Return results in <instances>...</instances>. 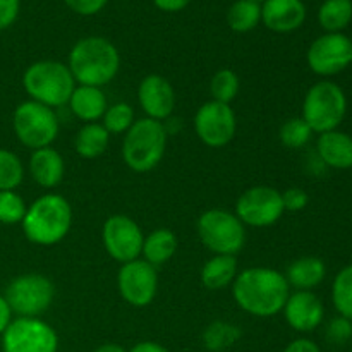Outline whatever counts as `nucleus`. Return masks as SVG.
Returning a JSON list of instances; mask_svg holds the SVG:
<instances>
[{
  "instance_id": "nucleus-1",
  "label": "nucleus",
  "mask_w": 352,
  "mask_h": 352,
  "mask_svg": "<svg viewBox=\"0 0 352 352\" xmlns=\"http://www.w3.org/2000/svg\"><path fill=\"white\" fill-rule=\"evenodd\" d=\"M237 306L248 315L270 318L284 309L291 285L284 274L267 267H251L239 272L232 282Z\"/></svg>"
},
{
  "instance_id": "nucleus-2",
  "label": "nucleus",
  "mask_w": 352,
  "mask_h": 352,
  "mask_svg": "<svg viewBox=\"0 0 352 352\" xmlns=\"http://www.w3.org/2000/svg\"><path fill=\"white\" fill-rule=\"evenodd\" d=\"M67 67L76 82L102 88L119 72L120 55L116 45L107 38L88 36L72 47Z\"/></svg>"
},
{
  "instance_id": "nucleus-3",
  "label": "nucleus",
  "mask_w": 352,
  "mask_h": 352,
  "mask_svg": "<svg viewBox=\"0 0 352 352\" xmlns=\"http://www.w3.org/2000/svg\"><path fill=\"white\" fill-rule=\"evenodd\" d=\"M21 226L30 243L54 246L71 230L72 208L64 196L43 195L28 206Z\"/></svg>"
},
{
  "instance_id": "nucleus-4",
  "label": "nucleus",
  "mask_w": 352,
  "mask_h": 352,
  "mask_svg": "<svg viewBox=\"0 0 352 352\" xmlns=\"http://www.w3.org/2000/svg\"><path fill=\"white\" fill-rule=\"evenodd\" d=\"M167 129L164 122L153 119L134 120L122 141V158L134 172H150L157 167L167 148Z\"/></svg>"
},
{
  "instance_id": "nucleus-5",
  "label": "nucleus",
  "mask_w": 352,
  "mask_h": 352,
  "mask_svg": "<svg viewBox=\"0 0 352 352\" xmlns=\"http://www.w3.org/2000/svg\"><path fill=\"white\" fill-rule=\"evenodd\" d=\"M23 86L33 102L50 109L69 103L76 81L65 64L58 60H40L24 71Z\"/></svg>"
},
{
  "instance_id": "nucleus-6",
  "label": "nucleus",
  "mask_w": 352,
  "mask_h": 352,
  "mask_svg": "<svg viewBox=\"0 0 352 352\" xmlns=\"http://www.w3.org/2000/svg\"><path fill=\"white\" fill-rule=\"evenodd\" d=\"M347 113L344 89L333 81H318L308 89L302 102V119L313 133L336 131Z\"/></svg>"
},
{
  "instance_id": "nucleus-7",
  "label": "nucleus",
  "mask_w": 352,
  "mask_h": 352,
  "mask_svg": "<svg viewBox=\"0 0 352 352\" xmlns=\"http://www.w3.org/2000/svg\"><path fill=\"white\" fill-rule=\"evenodd\" d=\"M12 127L19 143L33 151L52 146L58 136V119L54 109L33 100L17 105L12 116Z\"/></svg>"
},
{
  "instance_id": "nucleus-8",
  "label": "nucleus",
  "mask_w": 352,
  "mask_h": 352,
  "mask_svg": "<svg viewBox=\"0 0 352 352\" xmlns=\"http://www.w3.org/2000/svg\"><path fill=\"white\" fill-rule=\"evenodd\" d=\"M199 241L215 254L239 253L246 243V229L236 213L213 208L203 213L196 223Z\"/></svg>"
},
{
  "instance_id": "nucleus-9",
  "label": "nucleus",
  "mask_w": 352,
  "mask_h": 352,
  "mask_svg": "<svg viewBox=\"0 0 352 352\" xmlns=\"http://www.w3.org/2000/svg\"><path fill=\"white\" fill-rule=\"evenodd\" d=\"M10 311L26 318H38L47 311L55 298V287L48 277L41 274H26L16 277L6 289Z\"/></svg>"
},
{
  "instance_id": "nucleus-10",
  "label": "nucleus",
  "mask_w": 352,
  "mask_h": 352,
  "mask_svg": "<svg viewBox=\"0 0 352 352\" xmlns=\"http://www.w3.org/2000/svg\"><path fill=\"white\" fill-rule=\"evenodd\" d=\"M58 336L40 318L12 320L2 333L3 352H57Z\"/></svg>"
},
{
  "instance_id": "nucleus-11",
  "label": "nucleus",
  "mask_w": 352,
  "mask_h": 352,
  "mask_svg": "<svg viewBox=\"0 0 352 352\" xmlns=\"http://www.w3.org/2000/svg\"><path fill=\"white\" fill-rule=\"evenodd\" d=\"M282 192L270 186H253L239 196L236 215L244 226L270 227L284 215Z\"/></svg>"
},
{
  "instance_id": "nucleus-12",
  "label": "nucleus",
  "mask_w": 352,
  "mask_h": 352,
  "mask_svg": "<svg viewBox=\"0 0 352 352\" xmlns=\"http://www.w3.org/2000/svg\"><path fill=\"white\" fill-rule=\"evenodd\" d=\"M237 119L227 103H203L195 116V131L203 144L210 148H222L236 136Z\"/></svg>"
},
{
  "instance_id": "nucleus-13",
  "label": "nucleus",
  "mask_w": 352,
  "mask_h": 352,
  "mask_svg": "<svg viewBox=\"0 0 352 352\" xmlns=\"http://www.w3.org/2000/svg\"><path fill=\"white\" fill-rule=\"evenodd\" d=\"M102 241L110 258L124 265L140 258L144 236L141 227L131 217L112 215L103 223Z\"/></svg>"
},
{
  "instance_id": "nucleus-14",
  "label": "nucleus",
  "mask_w": 352,
  "mask_h": 352,
  "mask_svg": "<svg viewBox=\"0 0 352 352\" xmlns=\"http://www.w3.org/2000/svg\"><path fill=\"white\" fill-rule=\"evenodd\" d=\"M352 41L344 33H325L308 48L306 60L318 76H336L351 65Z\"/></svg>"
},
{
  "instance_id": "nucleus-15",
  "label": "nucleus",
  "mask_w": 352,
  "mask_h": 352,
  "mask_svg": "<svg viewBox=\"0 0 352 352\" xmlns=\"http://www.w3.org/2000/svg\"><path fill=\"white\" fill-rule=\"evenodd\" d=\"M119 292L127 305L144 308L151 305L158 291L157 267L144 260H133L124 263L117 275Z\"/></svg>"
},
{
  "instance_id": "nucleus-16",
  "label": "nucleus",
  "mask_w": 352,
  "mask_h": 352,
  "mask_svg": "<svg viewBox=\"0 0 352 352\" xmlns=\"http://www.w3.org/2000/svg\"><path fill=\"white\" fill-rule=\"evenodd\" d=\"M138 100L148 119L162 122L168 119L175 109V91L170 82L158 74L143 78L138 88Z\"/></svg>"
},
{
  "instance_id": "nucleus-17",
  "label": "nucleus",
  "mask_w": 352,
  "mask_h": 352,
  "mask_svg": "<svg viewBox=\"0 0 352 352\" xmlns=\"http://www.w3.org/2000/svg\"><path fill=\"white\" fill-rule=\"evenodd\" d=\"M282 311L289 327L301 333L318 329L325 316L322 299L313 291H298L291 294Z\"/></svg>"
},
{
  "instance_id": "nucleus-18",
  "label": "nucleus",
  "mask_w": 352,
  "mask_h": 352,
  "mask_svg": "<svg viewBox=\"0 0 352 352\" xmlns=\"http://www.w3.org/2000/svg\"><path fill=\"white\" fill-rule=\"evenodd\" d=\"M306 21L302 0H265L261 3V23L274 33H292Z\"/></svg>"
},
{
  "instance_id": "nucleus-19",
  "label": "nucleus",
  "mask_w": 352,
  "mask_h": 352,
  "mask_svg": "<svg viewBox=\"0 0 352 352\" xmlns=\"http://www.w3.org/2000/svg\"><path fill=\"white\" fill-rule=\"evenodd\" d=\"M316 155L327 167L337 170L352 168V136L337 129L320 134L316 141Z\"/></svg>"
},
{
  "instance_id": "nucleus-20",
  "label": "nucleus",
  "mask_w": 352,
  "mask_h": 352,
  "mask_svg": "<svg viewBox=\"0 0 352 352\" xmlns=\"http://www.w3.org/2000/svg\"><path fill=\"white\" fill-rule=\"evenodd\" d=\"M30 174L33 177V181L38 186H41V188H55L64 179V158L52 146L34 150L30 158Z\"/></svg>"
},
{
  "instance_id": "nucleus-21",
  "label": "nucleus",
  "mask_w": 352,
  "mask_h": 352,
  "mask_svg": "<svg viewBox=\"0 0 352 352\" xmlns=\"http://www.w3.org/2000/svg\"><path fill=\"white\" fill-rule=\"evenodd\" d=\"M69 107L78 119L88 124L96 122L107 110V96L103 95L102 88L79 85L69 98Z\"/></svg>"
},
{
  "instance_id": "nucleus-22",
  "label": "nucleus",
  "mask_w": 352,
  "mask_h": 352,
  "mask_svg": "<svg viewBox=\"0 0 352 352\" xmlns=\"http://www.w3.org/2000/svg\"><path fill=\"white\" fill-rule=\"evenodd\" d=\"M325 275L327 267L323 260L316 256H302L289 265L285 278H287L289 285L296 287L298 291H313L322 284Z\"/></svg>"
},
{
  "instance_id": "nucleus-23",
  "label": "nucleus",
  "mask_w": 352,
  "mask_h": 352,
  "mask_svg": "<svg viewBox=\"0 0 352 352\" xmlns=\"http://www.w3.org/2000/svg\"><path fill=\"white\" fill-rule=\"evenodd\" d=\"M237 260L232 254H215L201 268V282L210 291L226 289L236 280Z\"/></svg>"
},
{
  "instance_id": "nucleus-24",
  "label": "nucleus",
  "mask_w": 352,
  "mask_h": 352,
  "mask_svg": "<svg viewBox=\"0 0 352 352\" xmlns=\"http://www.w3.org/2000/svg\"><path fill=\"white\" fill-rule=\"evenodd\" d=\"M177 251V237L170 229H155L153 232L144 237L143 251L141 254L144 256V261H148L153 267H160L167 261L172 260V256Z\"/></svg>"
},
{
  "instance_id": "nucleus-25",
  "label": "nucleus",
  "mask_w": 352,
  "mask_h": 352,
  "mask_svg": "<svg viewBox=\"0 0 352 352\" xmlns=\"http://www.w3.org/2000/svg\"><path fill=\"white\" fill-rule=\"evenodd\" d=\"M110 134L102 124L89 122L85 124L76 134L74 146L79 157L82 158H96L103 155V151L109 146Z\"/></svg>"
},
{
  "instance_id": "nucleus-26",
  "label": "nucleus",
  "mask_w": 352,
  "mask_h": 352,
  "mask_svg": "<svg viewBox=\"0 0 352 352\" xmlns=\"http://www.w3.org/2000/svg\"><path fill=\"white\" fill-rule=\"evenodd\" d=\"M352 21V0H325L320 6L318 23L327 33H342Z\"/></svg>"
},
{
  "instance_id": "nucleus-27",
  "label": "nucleus",
  "mask_w": 352,
  "mask_h": 352,
  "mask_svg": "<svg viewBox=\"0 0 352 352\" xmlns=\"http://www.w3.org/2000/svg\"><path fill=\"white\" fill-rule=\"evenodd\" d=\"M241 337H243V332H241L239 327L219 320V322H213L206 327L201 336V342L206 351L223 352L236 346Z\"/></svg>"
},
{
  "instance_id": "nucleus-28",
  "label": "nucleus",
  "mask_w": 352,
  "mask_h": 352,
  "mask_svg": "<svg viewBox=\"0 0 352 352\" xmlns=\"http://www.w3.org/2000/svg\"><path fill=\"white\" fill-rule=\"evenodd\" d=\"M261 21V3L254 0H236L227 12V24L236 33H248Z\"/></svg>"
},
{
  "instance_id": "nucleus-29",
  "label": "nucleus",
  "mask_w": 352,
  "mask_h": 352,
  "mask_svg": "<svg viewBox=\"0 0 352 352\" xmlns=\"http://www.w3.org/2000/svg\"><path fill=\"white\" fill-rule=\"evenodd\" d=\"M332 301L337 313L352 322V265L344 267L333 278Z\"/></svg>"
},
{
  "instance_id": "nucleus-30",
  "label": "nucleus",
  "mask_w": 352,
  "mask_h": 352,
  "mask_svg": "<svg viewBox=\"0 0 352 352\" xmlns=\"http://www.w3.org/2000/svg\"><path fill=\"white\" fill-rule=\"evenodd\" d=\"M239 78L230 69L217 71L215 76L212 78V82H210V93H212L213 100L220 103H227V105H230V102L236 100V96L239 95Z\"/></svg>"
},
{
  "instance_id": "nucleus-31",
  "label": "nucleus",
  "mask_w": 352,
  "mask_h": 352,
  "mask_svg": "<svg viewBox=\"0 0 352 352\" xmlns=\"http://www.w3.org/2000/svg\"><path fill=\"white\" fill-rule=\"evenodd\" d=\"M24 167L12 151L0 148V191H14L23 182Z\"/></svg>"
},
{
  "instance_id": "nucleus-32",
  "label": "nucleus",
  "mask_w": 352,
  "mask_h": 352,
  "mask_svg": "<svg viewBox=\"0 0 352 352\" xmlns=\"http://www.w3.org/2000/svg\"><path fill=\"white\" fill-rule=\"evenodd\" d=\"M311 127L305 122L302 117H294V119L285 120L282 124L280 131H278L280 143L285 148H291V150H299V148L306 146L309 143V140H311Z\"/></svg>"
},
{
  "instance_id": "nucleus-33",
  "label": "nucleus",
  "mask_w": 352,
  "mask_h": 352,
  "mask_svg": "<svg viewBox=\"0 0 352 352\" xmlns=\"http://www.w3.org/2000/svg\"><path fill=\"white\" fill-rule=\"evenodd\" d=\"M102 119V126L109 131V134H122L127 133L134 124V110L126 102L113 103V105L107 107Z\"/></svg>"
},
{
  "instance_id": "nucleus-34",
  "label": "nucleus",
  "mask_w": 352,
  "mask_h": 352,
  "mask_svg": "<svg viewBox=\"0 0 352 352\" xmlns=\"http://www.w3.org/2000/svg\"><path fill=\"white\" fill-rule=\"evenodd\" d=\"M26 203L16 191H0V223L16 226L26 215Z\"/></svg>"
},
{
  "instance_id": "nucleus-35",
  "label": "nucleus",
  "mask_w": 352,
  "mask_h": 352,
  "mask_svg": "<svg viewBox=\"0 0 352 352\" xmlns=\"http://www.w3.org/2000/svg\"><path fill=\"white\" fill-rule=\"evenodd\" d=\"M352 337V322L351 320L339 316L333 318L327 327V339L333 344H344Z\"/></svg>"
},
{
  "instance_id": "nucleus-36",
  "label": "nucleus",
  "mask_w": 352,
  "mask_h": 352,
  "mask_svg": "<svg viewBox=\"0 0 352 352\" xmlns=\"http://www.w3.org/2000/svg\"><path fill=\"white\" fill-rule=\"evenodd\" d=\"M308 201L309 196L301 188H289L287 191L282 192V203L287 212H301L306 208Z\"/></svg>"
},
{
  "instance_id": "nucleus-37",
  "label": "nucleus",
  "mask_w": 352,
  "mask_h": 352,
  "mask_svg": "<svg viewBox=\"0 0 352 352\" xmlns=\"http://www.w3.org/2000/svg\"><path fill=\"white\" fill-rule=\"evenodd\" d=\"M107 2L109 0H64L65 6L79 16H95L107 6Z\"/></svg>"
},
{
  "instance_id": "nucleus-38",
  "label": "nucleus",
  "mask_w": 352,
  "mask_h": 352,
  "mask_svg": "<svg viewBox=\"0 0 352 352\" xmlns=\"http://www.w3.org/2000/svg\"><path fill=\"white\" fill-rule=\"evenodd\" d=\"M19 16V0H0V31L12 26Z\"/></svg>"
},
{
  "instance_id": "nucleus-39",
  "label": "nucleus",
  "mask_w": 352,
  "mask_h": 352,
  "mask_svg": "<svg viewBox=\"0 0 352 352\" xmlns=\"http://www.w3.org/2000/svg\"><path fill=\"white\" fill-rule=\"evenodd\" d=\"M284 352H322L318 344L309 339H296L285 347Z\"/></svg>"
},
{
  "instance_id": "nucleus-40",
  "label": "nucleus",
  "mask_w": 352,
  "mask_h": 352,
  "mask_svg": "<svg viewBox=\"0 0 352 352\" xmlns=\"http://www.w3.org/2000/svg\"><path fill=\"white\" fill-rule=\"evenodd\" d=\"M157 9L164 12H179L191 3V0H153Z\"/></svg>"
},
{
  "instance_id": "nucleus-41",
  "label": "nucleus",
  "mask_w": 352,
  "mask_h": 352,
  "mask_svg": "<svg viewBox=\"0 0 352 352\" xmlns=\"http://www.w3.org/2000/svg\"><path fill=\"white\" fill-rule=\"evenodd\" d=\"M10 322H12V311H10L6 298L0 294V336L6 332V329L9 327Z\"/></svg>"
},
{
  "instance_id": "nucleus-42",
  "label": "nucleus",
  "mask_w": 352,
  "mask_h": 352,
  "mask_svg": "<svg viewBox=\"0 0 352 352\" xmlns=\"http://www.w3.org/2000/svg\"><path fill=\"white\" fill-rule=\"evenodd\" d=\"M127 352H170L167 347H164L158 342H151V340H144V342H138L136 346Z\"/></svg>"
},
{
  "instance_id": "nucleus-43",
  "label": "nucleus",
  "mask_w": 352,
  "mask_h": 352,
  "mask_svg": "<svg viewBox=\"0 0 352 352\" xmlns=\"http://www.w3.org/2000/svg\"><path fill=\"white\" fill-rule=\"evenodd\" d=\"M93 352H127V351L124 349L122 346H119V344L109 342V344H102V346H98Z\"/></svg>"
},
{
  "instance_id": "nucleus-44",
  "label": "nucleus",
  "mask_w": 352,
  "mask_h": 352,
  "mask_svg": "<svg viewBox=\"0 0 352 352\" xmlns=\"http://www.w3.org/2000/svg\"><path fill=\"white\" fill-rule=\"evenodd\" d=\"M254 2H258V3H263L265 0H254Z\"/></svg>"
},
{
  "instance_id": "nucleus-45",
  "label": "nucleus",
  "mask_w": 352,
  "mask_h": 352,
  "mask_svg": "<svg viewBox=\"0 0 352 352\" xmlns=\"http://www.w3.org/2000/svg\"><path fill=\"white\" fill-rule=\"evenodd\" d=\"M351 65H352V57H351Z\"/></svg>"
},
{
  "instance_id": "nucleus-46",
  "label": "nucleus",
  "mask_w": 352,
  "mask_h": 352,
  "mask_svg": "<svg viewBox=\"0 0 352 352\" xmlns=\"http://www.w3.org/2000/svg\"><path fill=\"white\" fill-rule=\"evenodd\" d=\"M351 41H352V38H351Z\"/></svg>"
}]
</instances>
